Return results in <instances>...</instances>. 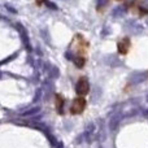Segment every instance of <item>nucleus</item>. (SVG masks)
<instances>
[{"label": "nucleus", "mask_w": 148, "mask_h": 148, "mask_svg": "<svg viewBox=\"0 0 148 148\" xmlns=\"http://www.w3.org/2000/svg\"><path fill=\"white\" fill-rule=\"evenodd\" d=\"M86 105H87V101H86V99H84V96H77L72 103L70 113L74 116L82 114V113L84 112V109H86Z\"/></svg>", "instance_id": "1"}, {"label": "nucleus", "mask_w": 148, "mask_h": 148, "mask_svg": "<svg viewBox=\"0 0 148 148\" xmlns=\"http://www.w3.org/2000/svg\"><path fill=\"white\" fill-rule=\"evenodd\" d=\"M131 47V42H130V38H122L120 42L117 43V49H118V53L121 55H126L129 52Z\"/></svg>", "instance_id": "3"}, {"label": "nucleus", "mask_w": 148, "mask_h": 148, "mask_svg": "<svg viewBox=\"0 0 148 148\" xmlns=\"http://www.w3.org/2000/svg\"><path fill=\"white\" fill-rule=\"evenodd\" d=\"M64 103H65L64 97L60 94H57L56 95V109H57V112H59V114L64 113Z\"/></svg>", "instance_id": "4"}, {"label": "nucleus", "mask_w": 148, "mask_h": 148, "mask_svg": "<svg viewBox=\"0 0 148 148\" xmlns=\"http://www.w3.org/2000/svg\"><path fill=\"white\" fill-rule=\"evenodd\" d=\"M75 92L78 96H86V95L90 92V83H88L87 77H81V78L77 81Z\"/></svg>", "instance_id": "2"}]
</instances>
